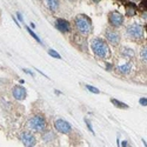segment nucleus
<instances>
[{
    "label": "nucleus",
    "instance_id": "f257e3e1",
    "mask_svg": "<svg viewBox=\"0 0 147 147\" xmlns=\"http://www.w3.org/2000/svg\"><path fill=\"white\" fill-rule=\"evenodd\" d=\"M91 48H92V52L98 57L100 58L102 60H107L112 57V52L111 50H109V46L108 44L100 39V38H95L92 40L91 42Z\"/></svg>",
    "mask_w": 147,
    "mask_h": 147
},
{
    "label": "nucleus",
    "instance_id": "f03ea898",
    "mask_svg": "<svg viewBox=\"0 0 147 147\" xmlns=\"http://www.w3.org/2000/svg\"><path fill=\"white\" fill-rule=\"evenodd\" d=\"M74 26L77 28V31L79 32V34H81L82 36H87L92 33L93 31V24L92 20L86 14H78L74 18Z\"/></svg>",
    "mask_w": 147,
    "mask_h": 147
},
{
    "label": "nucleus",
    "instance_id": "7ed1b4c3",
    "mask_svg": "<svg viewBox=\"0 0 147 147\" xmlns=\"http://www.w3.org/2000/svg\"><path fill=\"white\" fill-rule=\"evenodd\" d=\"M126 33L133 41H142L144 40L145 31H144V27L141 25H139V24H131L126 30Z\"/></svg>",
    "mask_w": 147,
    "mask_h": 147
},
{
    "label": "nucleus",
    "instance_id": "20e7f679",
    "mask_svg": "<svg viewBox=\"0 0 147 147\" xmlns=\"http://www.w3.org/2000/svg\"><path fill=\"white\" fill-rule=\"evenodd\" d=\"M46 120L42 115L40 114H36L33 115L30 120H28V127L35 132H42L46 128Z\"/></svg>",
    "mask_w": 147,
    "mask_h": 147
},
{
    "label": "nucleus",
    "instance_id": "39448f33",
    "mask_svg": "<svg viewBox=\"0 0 147 147\" xmlns=\"http://www.w3.org/2000/svg\"><path fill=\"white\" fill-rule=\"evenodd\" d=\"M124 16L118 11H112L108 13V22L112 27H120L124 24Z\"/></svg>",
    "mask_w": 147,
    "mask_h": 147
},
{
    "label": "nucleus",
    "instance_id": "423d86ee",
    "mask_svg": "<svg viewBox=\"0 0 147 147\" xmlns=\"http://www.w3.org/2000/svg\"><path fill=\"white\" fill-rule=\"evenodd\" d=\"M105 36H106V40L113 46H117L120 42V34L115 30L107 28L106 32H105Z\"/></svg>",
    "mask_w": 147,
    "mask_h": 147
},
{
    "label": "nucleus",
    "instance_id": "0eeeda50",
    "mask_svg": "<svg viewBox=\"0 0 147 147\" xmlns=\"http://www.w3.org/2000/svg\"><path fill=\"white\" fill-rule=\"evenodd\" d=\"M54 127H55V129H57L58 132L64 133V134L69 133L71 129H72L69 122L66 121V120H64V119H58V120H55V121H54Z\"/></svg>",
    "mask_w": 147,
    "mask_h": 147
},
{
    "label": "nucleus",
    "instance_id": "6e6552de",
    "mask_svg": "<svg viewBox=\"0 0 147 147\" xmlns=\"http://www.w3.org/2000/svg\"><path fill=\"white\" fill-rule=\"evenodd\" d=\"M21 141L22 144L25 145V147H34L35 144H36V140H35V137L33 134L28 133V132H24L21 134Z\"/></svg>",
    "mask_w": 147,
    "mask_h": 147
},
{
    "label": "nucleus",
    "instance_id": "1a4fd4ad",
    "mask_svg": "<svg viewBox=\"0 0 147 147\" xmlns=\"http://www.w3.org/2000/svg\"><path fill=\"white\" fill-rule=\"evenodd\" d=\"M55 27L61 32V33H67L71 31V25H69V22L65 19H57L55 20Z\"/></svg>",
    "mask_w": 147,
    "mask_h": 147
},
{
    "label": "nucleus",
    "instance_id": "9d476101",
    "mask_svg": "<svg viewBox=\"0 0 147 147\" xmlns=\"http://www.w3.org/2000/svg\"><path fill=\"white\" fill-rule=\"evenodd\" d=\"M13 96L16 98L17 100H24V99H26V95H27V92H26V90L22 86H16L14 88H13Z\"/></svg>",
    "mask_w": 147,
    "mask_h": 147
},
{
    "label": "nucleus",
    "instance_id": "9b49d317",
    "mask_svg": "<svg viewBox=\"0 0 147 147\" xmlns=\"http://www.w3.org/2000/svg\"><path fill=\"white\" fill-rule=\"evenodd\" d=\"M124 6H125V12H126L127 17H134L137 14L138 7H137L136 4H133V3H125Z\"/></svg>",
    "mask_w": 147,
    "mask_h": 147
},
{
    "label": "nucleus",
    "instance_id": "f8f14e48",
    "mask_svg": "<svg viewBox=\"0 0 147 147\" xmlns=\"http://www.w3.org/2000/svg\"><path fill=\"white\" fill-rule=\"evenodd\" d=\"M118 69L120 73H122V74H128L132 69V63L128 61V63H126L124 65H120V66H118Z\"/></svg>",
    "mask_w": 147,
    "mask_h": 147
},
{
    "label": "nucleus",
    "instance_id": "ddd939ff",
    "mask_svg": "<svg viewBox=\"0 0 147 147\" xmlns=\"http://www.w3.org/2000/svg\"><path fill=\"white\" fill-rule=\"evenodd\" d=\"M47 6H48V8H50L52 12H54V11H57V8L59 6V1H55V0H48Z\"/></svg>",
    "mask_w": 147,
    "mask_h": 147
},
{
    "label": "nucleus",
    "instance_id": "4468645a",
    "mask_svg": "<svg viewBox=\"0 0 147 147\" xmlns=\"http://www.w3.org/2000/svg\"><path fill=\"white\" fill-rule=\"evenodd\" d=\"M111 102H112L114 106H117L118 108H124V109H127V108H128V106H127L126 104L121 102V101H119V100H117V99H111Z\"/></svg>",
    "mask_w": 147,
    "mask_h": 147
},
{
    "label": "nucleus",
    "instance_id": "2eb2a0df",
    "mask_svg": "<svg viewBox=\"0 0 147 147\" xmlns=\"http://www.w3.org/2000/svg\"><path fill=\"white\" fill-rule=\"evenodd\" d=\"M85 87H86V88H87L90 92H92V93H95V94L99 93V90L95 88V87H93V86H91V85H85Z\"/></svg>",
    "mask_w": 147,
    "mask_h": 147
},
{
    "label": "nucleus",
    "instance_id": "dca6fc26",
    "mask_svg": "<svg viewBox=\"0 0 147 147\" xmlns=\"http://www.w3.org/2000/svg\"><path fill=\"white\" fill-rule=\"evenodd\" d=\"M48 54H50L51 57H53V58H57V59H61V57H60V54H59L58 52H55V51H53V50H48Z\"/></svg>",
    "mask_w": 147,
    "mask_h": 147
},
{
    "label": "nucleus",
    "instance_id": "f3484780",
    "mask_svg": "<svg viewBox=\"0 0 147 147\" xmlns=\"http://www.w3.org/2000/svg\"><path fill=\"white\" fill-rule=\"evenodd\" d=\"M27 31H28V33H30V34H31V35L33 36V38H34V39H35L36 41H38V42H41V40L39 39V36H38V35H36V34H35V33H34V32H33L32 30H30V28L27 27Z\"/></svg>",
    "mask_w": 147,
    "mask_h": 147
},
{
    "label": "nucleus",
    "instance_id": "a211bd4d",
    "mask_svg": "<svg viewBox=\"0 0 147 147\" xmlns=\"http://www.w3.org/2000/svg\"><path fill=\"white\" fill-rule=\"evenodd\" d=\"M141 57H142V59L147 63V46H145V47L142 48V51H141Z\"/></svg>",
    "mask_w": 147,
    "mask_h": 147
},
{
    "label": "nucleus",
    "instance_id": "6ab92c4d",
    "mask_svg": "<svg viewBox=\"0 0 147 147\" xmlns=\"http://www.w3.org/2000/svg\"><path fill=\"white\" fill-rule=\"evenodd\" d=\"M139 104L141 106H147V98H141V99L139 100Z\"/></svg>",
    "mask_w": 147,
    "mask_h": 147
},
{
    "label": "nucleus",
    "instance_id": "aec40b11",
    "mask_svg": "<svg viewBox=\"0 0 147 147\" xmlns=\"http://www.w3.org/2000/svg\"><path fill=\"white\" fill-rule=\"evenodd\" d=\"M121 144H122V145H121L122 147H127V141H122Z\"/></svg>",
    "mask_w": 147,
    "mask_h": 147
}]
</instances>
